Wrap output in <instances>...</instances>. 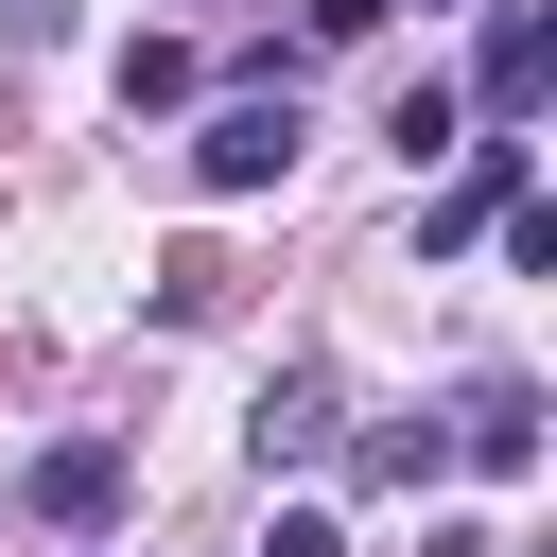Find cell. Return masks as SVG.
<instances>
[{
    "instance_id": "6da1fadb",
    "label": "cell",
    "mask_w": 557,
    "mask_h": 557,
    "mask_svg": "<svg viewBox=\"0 0 557 557\" xmlns=\"http://www.w3.org/2000/svg\"><path fill=\"white\" fill-rule=\"evenodd\" d=\"M296 139H313V122H296V70H261V87H226V104H209L191 191H278V174H296Z\"/></svg>"
},
{
    "instance_id": "7a4b0ae2",
    "label": "cell",
    "mask_w": 557,
    "mask_h": 557,
    "mask_svg": "<svg viewBox=\"0 0 557 557\" xmlns=\"http://www.w3.org/2000/svg\"><path fill=\"white\" fill-rule=\"evenodd\" d=\"M540 87H557V35H540V0H487V52H470V87H453V104H470L487 139H522V122H540Z\"/></svg>"
},
{
    "instance_id": "3957f363",
    "label": "cell",
    "mask_w": 557,
    "mask_h": 557,
    "mask_svg": "<svg viewBox=\"0 0 557 557\" xmlns=\"http://www.w3.org/2000/svg\"><path fill=\"white\" fill-rule=\"evenodd\" d=\"M505 191H522V139H487V122H470V139H453V174L418 191V261L487 244V226H505Z\"/></svg>"
},
{
    "instance_id": "277c9868",
    "label": "cell",
    "mask_w": 557,
    "mask_h": 557,
    "mask_svg": "<svg viewBox=\"0 0 557 557\" xmlns=\"http://www.w3.org/2000/svg\"><path fill=\"white\" fill-rule=\"evenodd\" d=\"M453 470L522 487V470H540V383H470V400H453Z\"/></svg>"
},
{
    "instance_id": "5b68a950",
    "label": "cell",
    "mask_w": 557,
    "mask_h": 557,
    "mask_svg": "<svg viewBox=\"0 0 557 557\" xmlns=\"http://www.w3.org/2000/svg\"><path fill=\"white\" fill-rule=\"evenodd\" d=\"M17 505H35V522H70V540H87V522H104V505H122V435H52V453H35V470H17Z\"/></svg>"
},
{
    "instance_id": "8992f818",
    "label": "cell",
    "mask_w": 557,
    "mask_h": 557,
    "mask_svg": "<svg viewBox=\"0 0 557 557\" xmlns=\"http://www.w3.org/2000/svg\"><path fill=\"white\" fill-rule=\"evenodd\" d=\"M244 435H261V470H313V453H331V366H278Z\"/></svg>"
},
{
    "instance_id": "52a82bcc",
    "label": "cell",
    "mask_w": 557,
    "mask_h": 557,
    "mask_svg": "<svg viewBox=\"0 0 557 557\" xmlns=\"http://www.w3.org/2000/svg\"><path fill=\"white\" fill-rule=\"evenodd\" d=\"M383 139H400V174H435V157H453V139H470V104H453V87H435V70H418V87H400V104H383Z\"/></svg>"
},
{
    "instance_id": "ba28073f",
    "label": "cell",
    "mask_w": 557,
    "mask_h": 557,
    "mask_svg": "<svg viewBox=\"0 0 557 557\" xmlns=\"http://www.w3.org/2000/svg\"><path fill=\"white\" fill-rule=\"evenodd\" d=\"M122 104H191V35H122Z\"/></svg>"
},
{
    "instance_id": "9c48e42d",
    "label": "cell",
    "mask_w": 557,
    "mask_h": 557,
    "mask_svg": "<svg viewBox=\"0 0 557 557\" xmlns=\"http://www.w3.org/2000/svg\"><path fill=\"white\" fill-rule=\"evenodd\" d=\"M157 313H174V331H191V313H226V261H209V244H174V261H157Z\"/></svg>"
},
{
    "instance_id": "30bf717a",
    "label": "cell",
    "mask_w": 557,
    "mask_h": 557,
    "mask_svg": "<svg viewBox=\"0 0 557 557\" xmlns=\"http://www.w3.org/2000/svg\"><path fill=\"white\" fill-rule=\"evenodd\" d=\"M383 17H400V0H313V52H366Z\"/></svg>"
},
{
    "instance_id": "8fae6325",
    "label": "cell",
    "mask_w": 557,
    "mask_h": 557,
    "mask_svg": "<svg viewBox=\"0 0 557 557\" xmlns=\"http://www.w3.org/2000/svg\"><path fill=\"white\" fill-rule=\"evenodd\" d=\"M0 35H17V52H52V35H70V0H0Z\"/></svg>"
}]
</instances>
